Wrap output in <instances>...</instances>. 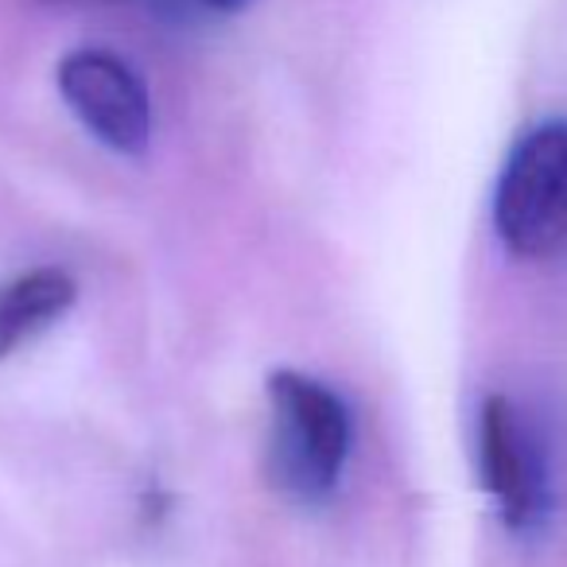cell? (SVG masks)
Wrapping results in <instances>:
<instances>
[{
    "instance_id": "obj_1",
    "label": "cell",
    "mask_w": 567,
    "mask_h": 567,
    "mask_svg": "<svg viewBox=\"0 0 567 567\" xmlns=\"http://www.w3.org/2000/svg\"><path fill=\"white\" fill-rule=\"evenodd\" d=\"M268 458L276 486L300 502H323L339 486L354 440L342 396L308 373L280 370L268 378Z\"/></svg>"
},
{
    "instance_id": "obj_2",
    "label": "cell",
    "mask_w": 567,
    "mask_h": 567,
    "mask_svg": "<svg viewBox=\"0 0 567 567\" xmlns=\"http://www.w3.org/2000/svg\"><path fill=\"white\" fill-rule=\"evenodd\" d=\"M494 229L520 260H544L567 245V117L513 144L494 187Z\"/></svg>"
},
{
    "instance_id": "obj_3",
    "label": "cell",
    "mask_w": 567,
    "mask_h": 567,
    "mask_svg": "<svg viewBox=\"0 0 567 567\" xmlns=\"http://www.w3.org/2000/svg\"><path fill=\"white\" fill-rule=\"evenodd\" d=\"M478 474L502 525L536 536L551 517V458L540 427L513 396L489 393L478 412Z\"/></svg>"
},
{
    "instance_id": "obj_4",
    "label": "cell",
    "mask_w": 567,
    "mask_h": 567,
    "mask_svg": "<svg viewBox=\"0 0 567 567\" xmlns=\"http://www.w3.org/2000/svg\"><path fill=\"white\" fill-rule=\"evenodd\" d=\"M71 113L113 152L141 156L152 136V102L141 74L110 51H74L59 63Z\"/></svg>"
},
{
    "instance_id": "obj_5",
    "label": "cell",
    "mask_w": 567,
    "mask_h": 567,
    "mask_svg": "<svg viewBox=\"0 0 567 567\" xmlns=\"http://www.w3.org/2000/svg\"><path fill=\"white\" fill-rule=\"evenodd\" d=\"M74 296L79 288L63 268H32L4 284L0 288V358H9L17 347L63 319Z\"/></svg>"
},
{
    "instance_id": "obj_6",
    "label": "cell",
    "mask_w": 567,
    "mask_h": 567,
    "mask_svg": "<svg viewBox=\"0 0 567 567\" xmlns=\"http://www.w3.org/2000/svg\"><path fill=\"white\" fill-rule=\"evenodd\" d=\"M198 4H206V9H214V12H237V9H245L249 0H198Z\"/></svg>"
}]
</instances>
